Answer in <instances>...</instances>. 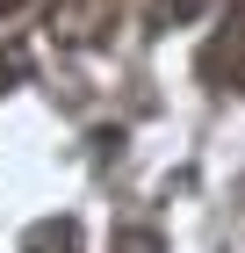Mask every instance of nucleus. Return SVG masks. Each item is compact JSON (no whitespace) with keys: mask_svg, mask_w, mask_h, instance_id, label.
<instances>
[{"mask_svg":"<svg viewBox=\"0 0 245 253\" xmlns=\"http://www.w3.org/2000/svg\"><path fill=\"white\" fill-rule=\"evenodd\" d=\"M209 0H144V29H180V22H195Z\"/></svg>","mask_w":245,"mask_h":253,"instance_id":"20e7f679","label":"nucleus"},{"mask_svg":"<svg viewBox=\"0 0 245 253\" xmlns=\"http://www.w3.org/2000/svg\"><path fill=\"white\" fill-rule=\"evenodd\" d=\"M108 253H166V239L151 232V224H115V239H108Z\"/></svg>","mask_w":245,"mask_h":253,"instance_id":"39448f33","label":"nucleus"},{"mask_svg":"<svg viewBox=\"0 0 245 253\" xmlns=\"http://www.w3.org/2000/svg\"><path fill=\"white\" fill-rule=\"evenodd\" d=\"M202 80H209V87H245V0H231L224 29L209 37V51H202Z\"/></svg>","mask_w":245,"mask_h":253,"instance_id":"f03ea898","label":"nucleus"},{"mask_svg":"<svg viewBox=\"0 0 245 253\" xmlns=\"http://www.w3.org/2000/svg\"><path fill=\"white\" fill-rule=\"evenodd\" d=\"M22 253H79V224L72 217H43L22 232Z\"/></svg>","mask_w":245,"mask_h":253,"instance_id":"7ed1b4c3","label":"nucleus"},{"mask_svg":"<svg viewBox=\"0 0 245 253\" xmlns=\"http://www.w3.org/2000/svg\"><path fill=\"white\" fill-rule=\"evenodd\" d=\"M15 7H29V0H0V15H15Z\"/></svg>","mask_w":245,"mask_h":253,"instance_id":"0eeeda50","label":"nucleus"},{"mask_svg":"<svg viewBox=\"0 0 245 253\" xmlns=\"http://www.w3.org/2000/svg\"><path fill=\"white\" fill-rule=\"evenodd\" d=\"M22 80H29V51H22V43H0V94L22 87Z\"/></svg>","mask_w":245,"mask_h":253,"instance_id":"423d86ee","label":"nucleus"},{"mask_svg":"<svg viewBox=\"0 0 245 253\" xmlns=\"http://www.w3.org/2000/svg\"><path fill=\"white\" fill-rule=\"evenodd\" d=\"M115 15H123V0H51V43L101 51L115 37Z\"/></svg>","mask_w":245,"mask_h":253,"instance_id":"f257e3e1","label":"nucleus"}]
</instances>
